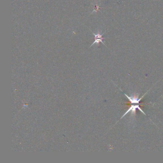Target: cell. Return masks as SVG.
<instances>
[{
    "label": "cell",
    "mask_w": 163,
    "mask_h": 163,
    "mask_svg": "<svg viewBox=\"0 0 163 163\" xmlns=\"http://www.w3.org/2000/svg\"><path fill=\"white\" fill-rule=\"evenodd\" d=\"M93 35H94V37H95V41H94V42L92 43V45H91V46L94 45V44H96V45H99L100 44V43H101L102 44L105 45L104 43V42H103V40L105 38L103 37L102 36L104 35V33L101 34L100 32H98L97 33L95 34L94 33L92 32Z\"/></svg>",
    "instance_id": "obj_1"
}]
</instances>
